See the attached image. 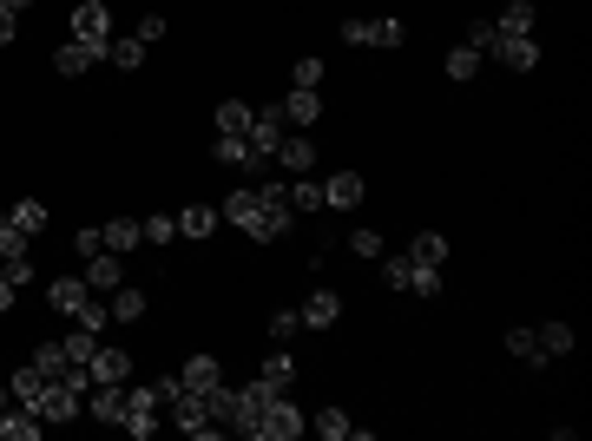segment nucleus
Returning <instances> with one entry per match:
<instances>
[{"mask_svg": "<svg viewBox=\"0 0 592 441\" xmlns=\"http://www.w3.org/2000/svg\"><path fill=\"white\" fill-rule=\"evenodd\" d=\"M33 369H40V376H60V369H66V349H60V336L33 349Z\"/></svg>", "mask_w": 592, "mask_h": 441, "instance_id": "obj_36", "label": "nucleus"}, {"mask_svg": "<svg viewBox=\"0 0 592 441\" xmlns=\"http://www.w3.org/2000/svg\"><path fill=\"white\" fill-rule=\"evenodd\" d=\"M323 205H329V211H356V205H362V178H356V172L323 178Z\"/></svg>", "mask_w": 592, "mask_h": 441, "instance_id": "obj_19", "label": "nucleus"}, {"mask_svg": "<svg viewBox=\"0 0 592 441\" xmlns=\"http://www.w3.org/2000/svg\"><path fill=\"white\" fill-rule=\"evenodd\" d=\"M99 60H106V47H86V40H66V47L53 53V73H60V79H79L86 66H99Z\"/></svg>", "mask_w": 592, "mask_h": 441, "instance_id": "obj_12", "label": "nucleus"}, {"mask_svg": "<svg viewBox=\"0 0 592 441\" xmlns=\"http://www.w3.org/2000/svg\"><path fill=\"white\" fill-rule=\"evenodd\" d=\"M487 53H494L500 66H514V73H533V66H540V40H533V33H500Z\"/></svg>", "mask_w": 592, "mask_h": 441, "instance_id": "obj_7", "label": "nucleus"}, {"mask_svg": "<svg viewBox=\"0 0 592 441\" xmlns=\"http://www.w3.org/2000/svg\"><path fill=\"white\" fill-rule=\"evenodd\" d=\"M106 310H112V323H139V316H145V290L119 284V290L106 297Z\"/></svg>", "mask_w": 592, "mask_h": 441, "instance_id": "obj_25", "label": "nucleus"}, {"mask_svg": "<svg viewBox=\"0 0 592 441\" xmlns=\"http://www.w3.org/2000/svg\"><path fill=\"white\" fill-rule=\"evenodd\" d=\"M14 297H20V284H7V277H0V316L14 310Z\"/></svg>", "mask_w": 592, "mask_h": 441, "instance_id": "obj_48", "label": "nucleus"}, {"mask_svg": "<svg viewBox=\"0 0 592 441\" xmlns=\"http://www.w3.org/2000/svg\"><path fill=\"white\" fill-rule=\"evenodd\" d=\"M408 257H415V264H448V237L441 231H415V244H408Z\"/></svg>", "mask_w": 592, "mask_h": 441, "instance_id": "obj_28", "label": "nucleus"}, {"mask_svg": "<svg viewBox=\"0 0 592 441\" xmlns=\"http://www.w3.org/2000/svg\"><path fill=\"white\" fill-rule=\"evenodd\" d=\"M47 382L53 376H40V369H14V376H7V389H14V402H20V409H33V402H40V389H47Z\"/></svg>", "mask_w": 592, "mask_h": 441, "instance_id": "obj_26", "label": "nucleus"}, {"mask_svg": "<svg viewBox=\"0 0 592 441\" xmlns=\"http://www.w3.org/2000/svg\"><path fill=\"white\" fill-rule=\"evenodd\" d=\"M158 409H165V402H158V389H132V382H125V435L132 441H152L158 435Z\"/></svg>", "mask_w": 592, "mask_h": 441, "instance_id": "obj_2", "label": "nucleus"}, {"mask_svg": "<svg viewBox=\"0 0 592 441\" xmlns=\"http://www.w3.org/2000/svg\"><path fill=\"white\" fill-rule=\"evenodd\" d=\"M14 33H20V14H7V7H0V47H14Z\"/></svg>", "mask_w": 592, "mask_h": 441, "instance_id": "obj_47", "label": "nucleus"}, {"mask_svg": "<svg viewBox=\"0 0 592 441\" xmlns=\"http://www.w3.org/2000/svg\"><path fill=\"white\" fill-rule=\"evenodd\" d=\"M60 349H66V363H93V349H99V330H86V323H73V330L60 336Z\"/></svg>", "mask_w": 592, "mask_h": 441, "instance_id": "obj_29", "label": "nucleus"}, {"mask_svg": "<svg viewBox=\"0 0 592 441\" xmlns=\"http://www.w3.org/2000/svg\"><path fill=\"white\" fill-rule=\"evenodd\" d=\"M494 33H533V0H507L494 20Z\"/></svg>", "mask_w": 592, "mask_h": 441, "instance_id": "obj_33", "label": "nucleus"}, {"mask_svg": "<svg viewBox=\"0 0 592 441\" xmlns=\"http://www.w3.org/2000/svg\"><path fill=\"white\" fill-rule=\"evenodd\" d=\"M145 244V231H139V218H106V251H139Z\"/></svg>", "mask_w": 592, "mask_h": 441, "instance_id": "obj_24", "label": "nucleus"}, {"mask_svg": "<svg viewBox=\"0 0 592 441\" xmlns=\"http://www.w3.org/2000/svg\"><path fill=\"white\" fill-rule=\"evenodd\" d=\"M40 435H47V422H40L33 409H20V402L0 409V441H40Z\"/></svg>", "mask_w": 592, "mask_h": 441, "instance_id": "obj_15", "label": "nucleus"}, {"mask_svg": "<svg viewBox=\"0 0 592 441\" xmlns=\"http://www.w3.org/2000/svg\"><path fill=\"white\" fill-rule=\"evenodd\" d=\"M375 264H382V284H389V290H408V257H389V251H382Z\"/></svg>", "mask_w": 592, "mask_h": 441, "instance_id": "obj_42", "label": "nucleus"}, {"mask_svg": "<svg viewBox=\"0 0 592 441\" xmlns=\"http://www.w3.org/2000/svg\"><path fill=\"white\" fill-rule=\"evenodd\" d=\"M290 389H296V356H290V349H277V356H270V363L244 382V395H257V402H270V395H290Z\"/></svg>", "mask_w": 592, "mask_h": 441, "instance_id": "obj_3", "label": "nucleus"}, {"mask_svg": "<svg viewBox=\"0 0 592 441\" xmlns=\"http://www.w3.org/2000/svg\"><path fill=\"white\" fill-rule=\"evenodd\" d=\"M73 251H79V257H99V251H106V231H99V224L73 231Z\"/></svg>", "mask_w": 592, "mask_h": 441, "instance_id": "obj_44", "label": "nucleus"}, {"mask_svg": "<svg viewBox=\"0 0 592 441\" xmlns=\"http://www.w3.org/2000/svg\"><path fill=\"white\" fill-rule=\"evenodd\" d=\"M349 251H356V257H369V264H375V257L389 251V244H382V231H369V224H362V231H349Z\"/></svg>", "mask_w": 592, "mask_h": 441, "instance_id": "obj_37", "label": "nucleus"}, {"mask_svg": "<svg viewBox=\"0 0 592 441\" xmlns=\"http://www.w3.org/2000/svg\"><path fill=\"white\" fill-rule=\"evenodd\" d=\"M211 158H218V165H231V172H250V178H264V165H270V158L250 152V139H231V132H218Z\"/></svg>", "mask_w": 592, "mask_h": 441, "instance_id": "obj_10", "label": "nucleus"}, {"mask_svg": "<svg viewBox=\"0 0 592 441\" xmlns=\"http://www.w3.org/2000/svg\"><path fill=\"white\" fill-rule=\"evenodd\" d=\"M218 382H224L218 356H191V363L178 369V389H191V395H204V389H218Z\"/></svg>", "mask_w": 592, "mask_h": 441, "instance_id": "obj_17", "label": "nucleus"}, {"mask_svg": "<svg viewBox=\"0 0 592 441\" xmlns=\"http://www.w3.org/2000/svg\"><path fill=\"white\" fill-rule=\"evenodd\" d=\"M139 231H145V244H158V251H165V244L178 237V218H139Z\"/></svg>", "mask_w": 592, "mask_h": 441, "instance_id": "obj_39", "label": "nucleus"}, {"mask_svg": "<svg viewBox=\"0 0 592 441\" xmlns=\"http://www.w3.org/2000/svg\"><path fill=\"white\" fill-rule=\"evenodd\" d=\"M86 297H93V290H86V277H53V284H47V303H53L60 316H79V310H86Z\"/></svg>", "mask_w": 592, "mask_h": 441, "instance_id": "obj_16", "label": "nucleus"}, {"mask_svg": "<svg viewBox=\"0 0 592 441\" xmlns=\"http://www.w3.org/2000/svg\"><path fill=\"white\" fill-rule=\"evenodd\" d=\"M494 40H500V33H494V20H474V27H468V47H474V53H487Z\"/></svg>", "mask_w": 592, "mask_h": 441, "instance_id": "obj_46", "label": "nucleus"}, {"mask_svg": "<svg viewBox=\"0 0 592 441\" xmlns=\"http://www.w3.org/2000/svg\"><path fill=\"white\" fill-rule=\"evenodd\" d=\"M296 316H303V330H336V323H343V297H336V290H310Z\"/></svg>", "mask_w": 592, "mask_h": 441, "instance_id": "obj_11", "label": "nucleus"}, {"mask_svg": "<svg viewBox=\"0 0 592 441\" xmlns=\"http://www.w3.org/2000/svg\"><path fill=\"white\" fill-rule=\"evenodd\" d=\"M303 428H310V415L296 409L290 395H270L264 409H257V435H250V441H296Z\"/></svg>", "mask_w": 592, "mask_h": 441, "instance_id": "obj_1", "label": "nucleus"}, {"mask_svg": "<svg viewBox=\"0 0 592 441\" xmlns=\"http://www.w3.org/2000/svg\"><path fill=\"white\" fill-rule=\"evenodd\" d=\"M145 40V47H158V40H165V14H139V27H132Z\"/></svg>", "mask_w": 592, "mask_h": 441, "instance_id": "obj_45", "label": "nucleus"}, {"mask_svg": "<svg viewBox=\"0 0 592 441\" xmlns=\"http://www.w3.org/2000/svg\"><path fill=\"white\" fill-rule=\"evenodd\" d=\"M343 40L349 47H402L408 27L402 20H343Z\"/></svg>", "mask_w": 592, "mask_h": 441, "instance_id": "obj_5", "label": "nucleus"}, {"mask_svg": "<svg viewBox=\"0 0 592 441\" xmlns=\"http://www.w3.org/2000/svg\"><path fill=\"white\" fill-rule=\"evenodd\" d=\"M0 224H7V211H0Z\"/></svg>", "mask_w": 592, "mask_h": 441, "instance_id": "obj_50", "label": "nucleus"}, {"mask_svg": "<svg viewBox=\"0 0 592 441\" xmlns=\"http://www.w3.org/2000/svg\"><path fill=\"white\" fill-rule=\"evenodd\" d=\"M283 198H290V211H329L323 205V178L316 172H296L290 185H283Z\"/></svg>", "mask_w": 592, "mask_h": 441, "instance_id": "obj_18", "label": "nucleus"}, {"mask_svg": "<svg viewBox=\"0 0 592 441\" xmlns=\"http://www.w3.org/2000/svg\"><path fill=\"white\" fill-rule=\"evenodd\" d=\"M0 277L27 290V284H33V257H0Z\"/></svg>", "mask_w": 592, "mask_h": 441, "instance_id": "obj_43", "label": "nucleus"}, {"mask_svg": "<svg viewBox=\"0 0 592 441\" xmlns=\"http://www.w3.org/2000/svg\"><path fill=\"white\" fill-rule=\"evenodd\" d=\"M474 66H481V53H474L468 40H461V47L448 53V79H474Z\"/></svg>", "mask_w": 592, "mask_h": 441, "instance_id": "obj_40", "label": "nucleus"}, {"mask_svg": "<svg viewBox=\"0 0 592 441\" xmlns=\"http://www.w3.org/2000/svg\"><path fill=\"white\" fill-rule=\"evenodd\" d=\"M7 218H14L27 237H40V231H47V205H40V198H20V205L7 211Z\"/></svg>", "mask_w": 592, "mask_h": 441, "instance_id": "obj_34", "label": "nucleus"}, {"mask_svg": "<svg viewBox=\"0 0 592 441\" xmlns=\"http://www.w3.org/2000/svg\"><path fill=\"white\" fill-rule=\"evenodd\" d=\"M283 126H290V132H303V126H316V112H323V99H316L310 93V86H290V99H283Z\"/></svg>", "mask_w": 592, "mask_h": 441, "instance_id": "obj_14", "label": "nucleus"}, {"mask_svg": "<svg viewBox=\"0 0 592 441\" xmlns=\"http://www.w3.org/2000/svg\"><path fill=\"white\" fill-rule=\"evenodd\" d=\"M79 277H86V290H93V297H112V290L125 284V257H119V251H99V257H86V270H79Z\"/></svg>", "mask_w": 592, "mask_h": 441, "instance_id": "obj_8", "label": "nucleus"}, {"mask_svg": "<svg viewBox=\"0 0 592 441\" xmlns=\"http://www.w3.org/2000/svg\"><path fill=\"white\" fill-rule=\"evenodd\" d=\"M264 330H270V343H277V349H290L296 336H303V316H296V310H270Z\"/></svg>", "mask_w": 592, "mask_h": 441, "instance_id": "obj_30", "label": "nucleus"}, {"mask_svg": "<svg viewBox=\"0 0 592 441\" xmlns=\"http://www.w3.org/2000/svg\"><path fill=\"white\" fill-rule=\"evenodd\" d=\"M310 422H316V435H323V441H349V435H356V422H349V409H316Z\"/></svg>", "mask_w": 592, "mask_h": 441, "instance_id": "obj_32", "label": "nucleus"}, {"mask_svg": "<svg viewBox=\"0 0 592 441\" xmlns=\"http://www.w3.org/2000/svg\"><path fill=\"white\" fill-rule=\"evenodd\" d=\"M145 53H152V47H145L139 33H119V40L106 47V60L119 66V73H139V66H145Z\"/></svg>", "mask_w": 592, "mask_h": 441, "instance_id": "obj_21", "label": "nucleus"}, {"mask_svg": "<svg viewBox=\"0 0 592 441\" xmlns=\"http://www.w3.org/2000/svg\"><path fill=\"white\" fill-rule=\"evenodd\" d=\"M277 165H283V172H316V139H310V132H283Z\"/></svg>", "mask_w": 592, "mask_h": 441, "instance_id": "obj_13", "label": "nucleus"}, {"mask_svg": "<svg viewBox=\"0 0 592 441\" xmlns=\"http://www.w3.org/2000/svg\"><path fill=\"white\" fill-rule=\"evenodd\" d=\"M507 356H514V363H527V369H546V349H540V336H533L527 323H520V330H507Z\"/></svg>", "mask_w": 592, "mask_h": 441, "instance_id": "obj_23", "label": "nucleus"}, {"mask_svg": "<svg viewBox=\"0 0 592 441\" xmlns=\"http://www.w3.org/2000/svg\"><path fill=\"white\" fill-rule=\"evenodd\" d=\"M533 336H540V349H546V363H553V356H566V349L579 343V336H573V323H560V316H553V323H540V330H533Z\"/></svg>", "mask_w": 592, "mask_h": 441, "instance_id": "obj_27", "label": "nucleus"}, {"mask_svg": "<svg viewBox=\"0 0 592 441\" xmlns=\"http://www.w3.org/2000/svg\"><path fill=\"white\" fill-rule=\"evenodd\" d=\"M283 132H290V126H283V112H277V106H264L257 119H250V132H244V139H250V152H257V158H277Z\"/></svg>", "mask_w": 592, "mask_h": 441, "instance_id": "obj_9", "label": "nucleus"}, {"mask_svg": "<svg viewBox=\"0 0 592 441\" xmlns=\"http://www.w3.org/2000/svg\"><path fill=\"white\" fill-rule=\"evenodd\" d=\"M27 244H33V237H27V231H20V224H14V218L0 224V257H27Z\"/></svg>", "mask_w": 592, "mask_h": 441, "instance_id": "obj_41", "label": "nucleus"}, {"mask_svg": "<svg viewBox=\"0 0 592 441\" xmlns=\"http://www.w3.org/2000/svg\"><path fill=\"white\" fill-rule=\"evenodd\" d=\"M73 40H86V47H112V7H106V0H79V7H73Z\"/></svg>", "mask_w": 592, "mask_h": 441, "instance_id": "obj_4", "label": "nucleus"}, {"mask_svg": "<svg viewBox=\"0 0 592 441\" xmlns=\"http://www.w3.org/2000/svg\"><path fill=\"white\" fill-rule=\"evenodd\" d=\"M33 415H40V422H73V415H86V395H73L60 376H53L47 389H40V402H33Z\"/></svg>", "mask_w": 592, "mask_h": 441, "instance_id": "obj_6", "label": "nucleus"}, {"mask_svg": "<svg viewBox=\"0 0 592 441\" xmlns=\"http://www.w3.org/2000/svg\"><path fill=\"white\" fill-rule=\"evenodd\" d=\"M290 86H310V93H316V86H323V60H316V53H303V60L290 66Z\"/></svg>", "mask_w": 592, "mask_h": 441, "instance_id": "obj_38", "label": "nucleus"}, {"mask_svg": "<svg viewBox=\"0 0 592 441\" xmlns=\"http://www.w3.org/2000/svg\"><path fill=\"white\" fill-rule=\"evenodd\" d=\"M0 7H7V14H27V7H33V0H0Z\"/></svg>", "mask_w": 592, "mask_h": 441, "instance_id": "obj_49", "label": "nucleus"}, {"mask_svg": "<svg viewBox=\"0 0 592 441\" xmlns=\"http://www.w3.org/2000/svg\"><path fill=\"white\" fill-rule=\"evenodd\" d=\"M211 231H218V211H211V205H185V211H178V237H191V244H204Z\"/></svg>", "mask_w": 592, "mask_h": 441, "instance_id": "obj_22", "label": "nucleus"}, {"mask_svg": "<svg viewBox=\"0 0 592 441\" xmlns=\"http://www.w3.org/2000/svg\"><path fill=\"white\" fill-rule=\"evenodd\" d=\"M250 119H257V106H244V99H224L218 106V132H231V139H244Z\"/></svg>", "mask_w": 592, "mask_h": 441, "instance_id": "obj_31", "label": "nucleus"}, {"mask_svg": "<svg viewBox=\"0 0 592 441\" xmlns=\"http://www.w3.org/2000/svg\"><path fill=\"white\" fill-rule=\"evenodd\" d=\"M86 369H93V382H132V356H125V349H106V343L93 349Z\"/></svg>", "mask_w": 592, "mask_h": 441, "instance_id": "obj_20", "label": "nucleus"}, {"mask_svg": "<svg viewBox=\"0 0 592 441\" xmlns=\"http://www.w3.org/2000/svg\"><path fill=\"white\" fill-rule=\"evenodd\" d=\"M408 290H415V297H441V270H435V264H415V257H408Z\"/></svg>", "mask_w": 592, "mask_h": 441, "instance_id": "obj_35", "label": "nucleus"}]
</instances>
